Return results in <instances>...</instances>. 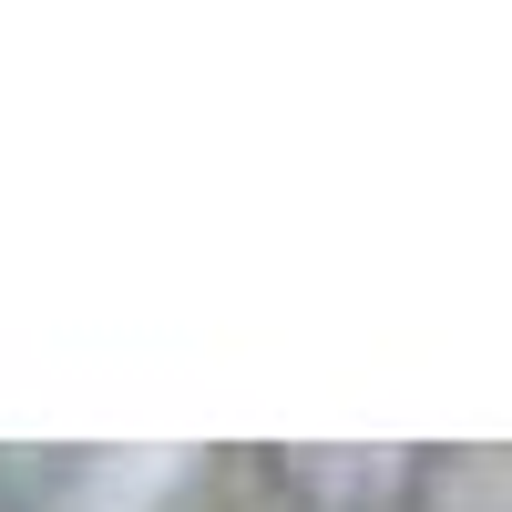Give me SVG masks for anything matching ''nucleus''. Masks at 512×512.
Listing matches in <instances>:
<instances>
[{"label":"nucleus","instance_id":"1","mask_svg":"<svg viewBox=\"0 0 512 512\" xmlns=\"http://www.w3.org/2000/svg\"><path fill=\"white\" fill-rule=\"evenodd\" d=\"M277 492H287L297 512H410L420 461H410V451H390V461L318 451V461H277Z\"/></svg>","mask_w":512,"mask_h":512}]
</instances>
